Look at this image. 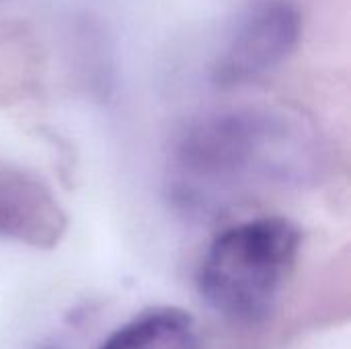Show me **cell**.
I'll use <instances>...</instances> for the list:
<instances>
[{
	"label": "cell",
	"mask_w": 351,
	"mask_h": 349,
	"mask_svg": "<svg viewBox=\"0 0 351 349\" xmlns=\"http://www.w3.org/2000/svg\"><path fill=\"white\" fill-rule=\"evenodd\" d=\"M302 230L286 216H261L222 230L208 247L197 288L230 321H261L296 267Z\"/></svg>",
	"instance_id": "obj_1"
},
{
	"label": "cell",
	"mask_w": 351,
	"mask_h": 349,
	"mask_svg": "<svg viewBox=\"0 0 351 349\" xmlns=\"http://www.w3.org/2000/svg\"><path fill=\"white\" fill-rule=\"evenodd\" d=\"M280 121L259 111H230L197 121L181 140L177 165L183 185L230 187L257 171L276 169L269 152H276Z\"/></svg>",
	"instance_id": "obj_2"
},
{
	"label": "cell",
	"mask_w": 351,
	"mask_h": 349,
	"mask_svg": "<svg viewBox=\"0 0 351 349\" xmlns=\"http://www.w3.org/2000/svg\"><path fill=\"white\" fill-rule=\"evenodd\" d=\"M302 16L290 0H257L237 21L212 66L220 88H234L278 68L298 47Z\"/></svg>",
	"instance_id": "obj_3"
},
{
	"label": "cell",
	"mask_w": 351,
	"mask_h": 349,
	"mask_svg": "<svg viewBox=\"0 0 351 349\" xmlns=\"http://www.w3.org/2000/svg\"><path fill=\"white\" fill-rule=\"evenodd\" d=\"M68 216L49 185L31 169L0 156V239L33 249H53Z\"/></svg>",
	"instance_id": "obj_4"
},
{
	"label": "cell",
	"mask_w": 351,
	"mask_h": 349,
	"mask_svg": "<svg viewBox=\"0 0 351 349\" xmlns=\"http://www.w3.org/2000/svg\"><path fill=\"white\" fill-rule=\"evenodd\" d=\"M195 323L189 313L150 309L113 331L99 349H195Z\"/></svg>",
	"instance_id": "obj_5"
},
{
	"label": "cell",
	"mask_w": 351,
	"mask_h": 349,
	"mask_svg": "<svg viewBox=\"0 0 351 349\" xmlns=\"http://www.w3.org/2000/svg\"><path fill=\"white\" fill-rule=\"evenodd\" d=\"M37 43L23 25H0V103H16L35 84Z\"/></svg>",
	"instance_id": "obj_6"
}]
</instances>
